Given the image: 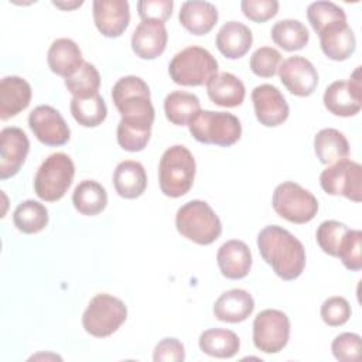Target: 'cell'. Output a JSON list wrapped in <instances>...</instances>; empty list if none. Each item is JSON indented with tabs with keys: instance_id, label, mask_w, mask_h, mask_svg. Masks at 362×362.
I'll list each match as a JSON object with an SVG mask.
<instances>
[{
	"instance_id": "cell-1",
	"label": "cell",
	"mask_w": 362,
	"mask_h": 362,
	"mask_svg": "<svg viewBox=\"0 0 362 362\" xmlns=\"http://www.w3.org/2000/svg\"><path fill=\"white\" fill-rule=\"evenodd\" d=\"M112 100L122 116L116 130L119 146L126 151H141L150 140L154 122L148 85L140 76H123L112 88Z\"/></svg>"
},
{
	"instance_id": "cell-2",
	"label": "cell",
	"mask_w": 362,
	"mask_h": 362,
	"mask_svg": "<svg viewBox=\"0 0 362 362\" xmlns=\"http://www.w3.org/2000/svg\"><path fill=\"white\" fill-rule=\"evenodd\" d=\"M257 247L263 260L286 281L301 276L305 267V249L287 229L279 225L264 226L257 235Z\"/></svg>"
},
{
	"instance_id": "cell-3",
	"label": "cell",
	"mask_w": 362,
	"mask_h": 362,
	"mask_svg": "<svg viewBox=\"0 0 362 362\" xmlns=\"http://www.w3.org/2000/svg\"><path fill=\"white\" fill-rule=\"evenodd\" d=\"M195 170V158L185 146L175 144L168 147L163 153L158 164L161 192L170 198L185 195L192 188Z\"/></svg>"
},
{
	"instance_id": "cell-4",
	"label": "cell",
	"mask_w": 362,
	"mask_h": 362,
	"mask_svg": "<svg viewBox=\"0 0 362 362\" xmlns=\"http://www.w3.org/2000/svg\"><path fill=\"white\" fill-rule=\"evenodd\" d=\"M168 74L173 82L181 86L206 85L218 74V61L208 49L189 45L173 57Z\"/></svg>"
},
{
	"instance_id": "cell-5",
	"label": "cell",
	"mask_w": 362,
	"mask_h": 362,
	"mask_svg": "<svg viewBox=\"0 0 362 362\" xmlns=\"http://www.w3.org/2000/svg\"><path fill=\"white\" fill-rule=\"evenodd\" d=\"M177 230L198 245H211L222 233V223L215 211L201 199H192L178 208Z\"/></svg>"
},
{
	"instance_id": "cell-6",
	"label": "cell",
	"mask_w": 362,
	"mask_h": 362,
	"mask_svg": "<svg viewBox=\"0 0 362 362\" xmlns=\"http://www.w3.org/2000/svg\"><path fill=\"white\" fill-rule=\"evenodd\" d=\"M188 129L197 141L221 147L233 146L242 136L240 120L228 112L199 110Z\"/></svg>"
},
{
	"instance_id": "cell-7",
	"label": "cell",
	"mask_w": 362,
	"mask_h": 362,
	"mask_svg": "<svg viewBox=\"0 0 362 362\" xmlns=\"http://www.w3.org/2000/svg\"><path fill=\"white\" fill-rule=\"evenodd\" d=\"M75 175V165L65 153L48 156L34 177V191L37 197L47 202L59 201L68 191Z\"/></svg>"
},
{
	"instance_id": "cell-8",
	"label": "cell",
	"mask_w": 362,
	"mask_h": 362,
	"mask_svg": "<svg viewBox=\"0 0 362 362\" xmlns=\"http://www.w3.org/2000/svg\"><path fill=\"white\" fill-rule=\"evenodd\" d=\"M127 318L124 303L110 294H96L82 314V325L88 334L106 338L116 332Z\"/></svg>"
},
{
	"instance_id": "cell-9",
	"label": "cell",
	"mask_w": 362,
	"mask_h": 362,
	"mask_svg": "<svg viewBox=\"0 0 362 362\" xmlns=\"http://www.w3.org/2000/svg\"><path fill=\"white\" fill-rule=\"evenodd\" d=\"M276 214L291 223H307L318 212V201L308 189L293 181L279 184L272 197Z\"/></svg>"
},
{
	"instance_id": "cell-10",
	"label": "cell",
	"mask_w": 362,
	"mask_h": 362,
	"mask_svg": "<svg viewBox=\"0 0 362 362\" xmlns=\"http://www.w3.org/2000/svg\"><path fill=\"white\" fill-rule=\"evenodd\" d=\"M290 320L286 313L274 308L260 311L253 321V344L264 354H277L288 342Z\"/></svg>"
},
{
	"instance_id": "cell-11",
	"label": "cell",
	"mask_w": 362,
	"mask_h": 362,
	"mask_svg": "<svg viewBox=\"0 0 362 362\" xmlns=\"http://www.w3.org/2000/svg\"><path fill=\"white\" fill-rule=\"evenodd\" d=\"M320 185L328 195H342L354 202L362 199V167L342 158L320 174Z\"/></svg>"
},
{
	"instance_id": "cell-12",
	"label": "cell",
	"mask_w": 362,
	"mask_h": 362,
	"mask_svg": "<svg viewBox=\"0 0 362 362\" xmlns=\"http://www.w3.org/2000/svg\"><path fill=\"white\" fill-rule=\"evenodd\" d=\"M322 100L327 110L335 116L349 117L359 113L362 107L361 66L355 68L348 81H335L327 86Z\"/></svg>"
},
{
	"instance_id": "cell-13",
	"label": "cell",
	"mask_w": 362,
	"mask_h": 362,
	"mask_svg": "<svg viewBox=\"0 0 362 362\" xmlns=\"http://www.w3.org/2000/svg\"><path fill=\"white\" fill-rule=\"evenodd\" d=\"M28 126L37 140L45 146H64L71 137L65 119L49 105L34 107L28 115Z\"/></svg>"
},
{
	"instance_id": "cell-14",
	"label": "cell",
	"mask_w": 362,
	"mask_h": 362,
	"mask_svg": "<svg viewBox=\"0 0 362 362\" xmlns=\"http://www.w3.org/2000/svg\"><path fill=\"white\" fill-rule=\"evenodd\" d=\"M279 78L286 89L296 96H310L318 85V74L315 66L304 57L294 55L284 59L279 69Z\"/></svg>"
},
{
	"instance_id": "cell-15",
	"label": "cell",
	"mask_w": 362,
	"mask_h": 362,
	"mask_svg": "<svg viewBox=\"0 0 362 362\" xmlns=\"http://www.w3.org/2000/svg\"><path fill=\"white\" fill-rule=\"evenodd\" d=\"M252 102L256 119L266 127L283 124L290 113L283 93L270 83L257 85L252 90Z\"/></svg>"
},
{
	"instance_id": "cell-16",
	"label": "cell",
	"mask_w": 362,
	"mask_h": 362,
	"mask_svg": "<svg viewBox=\"0 0 362 362\" xmlns=\"http://www.w3.org/2000/svg\"><path fill=\"white\" fill-rule=\"evenodd\" d=\"M30 151V140L20 127H4L0 132V178L16 175Z\"/></svg>"
},
{
	"instance_id": "cell-17",
	"label": "cell",
	"mask_w": 362,
	"mask_h": 362,
	"mask_svg": "<svg viewBox=\"0 0 362 362\" xmlns=\"http://www.w3.org/2000/svg\"><path fill=\"white\" fill-rule=\"evenodd\" d=\"M92 14L98 31L109 38L120 37L130 23L127 0H95Z\"/></svg>"
},
{
	"instance_id": "cell-18",
	"label": "cell",
	"mask_w": 362,
	"mask_h": 362,
	"mask_svg": "<svg viewBox=\"0 0 362 362\" xmlns=\"http://www.w3.org/2000/svg\"><path fill=\"white\" fill-rule=\"evenodd\" d=\"M167 41L168 33L164 23L141 20L132 34V49L141 59H154L165 51Z\"/></svg>"
},
{
	"instance_id": "cell-19",
	"label": "cell",
	"mask_w": 362,
	"mask_h": 362,
	"mask_svg": "<svg viewBox=\"0 0 362 362\" xmlns=\"http://www.w3.org/2000/svg\"><path fill=\"white\" fill-rule=\"evenodd\" d=\"M216 262L222 276L230 280H239L250 272L252 252L245 242L230 239L218 249Z\"/></svg>"
},
{
	"instance_id": "cell-20",
	"label": "cell",
	"mask_w": 362,
	"mask_h": 362,
	"mask_svg": "<svg viewBox=\"0 0 362 362\" xmlns=\"http://www.w3.org/2000/svg\"><path fill=\"white\" fill-rule=\"evenodd\" d=\"M318 37L322 52L332 61H345L355 52L356 38L346 21L325 27Z\"/></svg>"
},
{
	"instance_id": "cell-21",
	"label": "cell",
	"mask_w": 362,
	"mask_h": 362,
	"mask_svg": "<svg viewBox=\"0 0 362 362\" xmlns=\"http://www.w3.org/2000/svg\"><path fill=\"white\" fill-rule=\"evenodd\" d=\"M255 300L243 288H230L222 293L214 304V315L223 322H242L252 315Z\"/></svg>"
},
{
	"instance_id": "cell-22",
	"label": "cell",
	"mask_w": 362,
	"mask_h": 362,
	"mask_svg": "<svg viewBox=\"0 0 362 362\" xmlns=\"http://www.w3.org/2000/svg\"><path fill=\"white\" fill-rule=\"evenodd\" d=\"M30 83L16 75L4 76L0 82V119L7 120L28 107L31 102Z\"/></svg>"
},
{
	"instance_id": "cell-23",
	"label": "cell",
	"mask_w": 362,
	"mask_h": 362,
	"mask_svg": "<svg viewBox=\"0 0 362 362\" xmlns=\"http://www.w3.org/2000/svg\"><path fill=\"white\" fill-rule=\"evenodd\" d=\"M47 62L54 74L66 79L72 76L85 61L82 59L79 45L74 40L57 38L48 48Z\"/></svg>"
},
{
	"instance_id": "cell-24",
	"label": "cell",
	"mask_w": 362,
	"mask_h": 362,
	"mask_svg": "<svg viewBox=\"0 0 362 362\" xmlns=\"http://www.w3.org/2000/svg\"><path fill=\"white\" fill-rule=\"evenodd\" d=\"M178 20L194 35L208 34L218 21V10L209 1L191 0L181 4Z\"/></svg>"
},
{
	"instance_id": "cell-25",
	"label": "cell",
	"mask_w": 362,
	"mask_h": 362,
	"mask_svg": "<svg viewBox=\"0 0 362 362\" xmlns=\"http://www.w3.org/2000/svg\"><path fill=\"white\" fill-rule=\"evenodd\" d=\"M253 34L250 28L239 21L225 23L216 34V48L218 51L229 58H242L252 47Z\"/></svg>"
},
{
	"instance_id": "cell-26",
	"label": "cell",
	"mask_w": 362,
	"mask_h": 362,
	"mask_svg": "<svg viewBox=\"0 0 362 362\" xmlns=\"http://www.w3.org/2000/svg\"><path fill=\"white\" fill-rule=\"evenodd\" d=\"M206 93L218 106L236 107L243 103L246 89L243 82L233 74L218 72L206 83Z\"/></svg>"
},
{
	"instance_id": "cell-27",
	"label": "cell",
	"mask_w": 362,
	"mask_h": 362,
	"mask_svg": "<svg viewBox=\"0 0 362 362\" xmlns=\"http://www.w3.org/2000/svg\"><path fill=\"white\" fill-rule=\"evenodd\" d=\"M113 185L122 198H139L147 187V174L144 167L134 160H124L119 163L113 173Z\"/></svg>"
},
{
	"instance_id": "cell-28",
	"label": "cell",
	"mask_w": 362,
	"mask_h": 362,
	"mask_svg": "<svg viewBox=\"0 0 362 362\" xmlns=\"http://www.w3.org/2000/svg\"><path fill=\"white\" fill-rule=\"evenodd\" d=\"M199 349L214 358H232L239 352L240 339L239 337L225 328H209L199 335Z\"/></svg>"
},
{
	"instance_id": "cell-29",
	"label": "cell",
	"mask_w": 362,
	"mask_h": 362,
	"mask_svg": "<svg viewBox=\"0 0 362 362\" xmlns=\"http://www.w3.org/2000/svg\"><path fill=\"white\" fill-rule=\"evenodd\" d=\"M314 151L322 164H334L349 154V143L344 133L337 129H321L314 136Z\"/></svg>"
},
{
	"instance_id": "cell-30",
	"label": "cell",
	"mask_w": 362,
	"mask_h": 362,
	"mask_svg": "<svg viewBox=\"0 0 362 362\" xmlns=\"http://www.w3.org/2000/svg\"><path fill=\"white\" fill-rule=\"evenodd\" d=\"M72 204L79 214L95 216L106 208L107 192L105 187L98 181L83 180L74 189Z\"/></svg>"
},
{
	"instance_id": "cell-31",
	"label": "cell",
	"mask_w": 362,
	"mask_h": 362,
	"mask_svg": "<svg viewBox=\"0 0 362 362\" xmlns=\"http://www.w3.org/2000/svg\"><path fill=\"white\" fill-rule=\"evenodd\" d=\"M199 110V99L189 92L174 90L164 99L165 117L175 126H188Z\"/></svg>"
},
{
	"instance_id": "cell-32",
	"label": "cell",
	"mask_w": 362,
	"mask_h": 362,
	"mask_svg": "<svg viewBox=\"0 0 362 362\" xmlns=\"http://www.w3.org/2000/svg\"><path fill=\"white\" fill-rule=\"evenodd\" d=\"M270 35L276 45L288 52L303 49L310 40L307 27L300 20L293 18H286L274 23Z\"/></svg>"
},
{
	"instance_id": "cell-33",
	"label": "cell",
	"mask_w": 362,
	"mask_h": 362,
	"mask_svg": "<svg viewBox=\"0 0 362 362\" xmlns=\"http://www.w3.org/2000/svg\"><path fill=\"white\" fill-rule=\"evenodd\" d=\"M13 222L23 233H38L48 225V209L38 201H23L13 212Z\"/></svg>"
},
{
	"instance_id": "cell-34",
	"label": "cell",
	"mask_w": 362,
	"mask_h": 362,
	"mask_svg": "<svg viewBox=\"0 0 362 362\" xmlns=\"http://www.w3.org/2000/svg\"><path fill=\"white\" fill-rule=\"evenodd\" d=\"M72 117L83 127H96L107 116L105 99L96 93L90 98H72L69 103Z\"/></svg>"
},
{
	"instance_id": "cell-35",
	"label": "cell",
	"mask_w": 362,
	"mask_h": 362,
	"mask_svg": "<svg viewBox=\"0 0 362 362\" xmlns=\"http://www.w3.org/2000/svg\"><path fill=\"white\" fill-rule=\"evenodd\" d=\"M65 86L74 98H90L99 93L100 75L93 64L83 62L72 76L65 79Z\"/></svg>"
},
{
	"instance_id": "cell-36",
	"label": "cell",
	"mask_w": 362,
	"mask_h": 362,
	"mask_svg": "<svg viewBox=\"0 0 362 362\" xmlns=\"http://www.w3.org/2000/svg\"><path fill=\"white\" fill-rule=\"evenodd\" d=\"M307 18L313 30L320 34L325 27L338 23L346 21V14L342 7L332 1H314L307 7Z\"/></svg>"
},
{
	"instance_id": "cell-37",
	"label": "cell",
	"mask_w": 362,
	"mask_h": 362,
	"mask_svg": "<svg viewBox=\"0 0 362 362\" xmlns=\"http://www.w3.org/2000/svg\"><path fill=\"white\" fill-rule=\"evenodd\" d=\"M361 247H362V232L358 229H348L338 246L337 257L342 262V264L348 270L358 272L362 269Z\"/></svg>"
},
{
	"instance_id": "cell-38",
	"label": "cell",
	"mask_w": 362,
	"mask_h": 362,
	"mask_svg": "<svg viewBox=\"0 0 362 362\" xmlns=\"http://www.w3.org/2000/svg\"><path fill=\"white\" fill-rule=\"evenodd\" d=\"M348 229L349 228L339 221L329 219V221L321 222L317 229V233H315L318 246L322 249L324 253L337 257L338 246Z\"/></svg>"
},
{
	"instance_id": "cell-39",
	"label": "cell",
	"mask_w": 362,
	"mask_h": 362,
	"mask_svg": "<svg viewBox=\"0 0 362 362\" xmlns=\"http://www.w3.org/2000/svg\"><path fill=\"white\" fill-rule=\"evenodd\" d=\"M281 64V54L273 47H260L250 57V69L260 78H272Z\"/></svg>"
},
{
	"instance_id": "cell-40",
	"label": "cell",
	"mask_w": 362,
	"mask_h": 362,
	"mask_svg": "<svg viewBox=\"0 0 362 362\" xmlns=\"http://www.w3.org/2000/svg\"><path fill=\"white\" fill-rule=\"evenodd\" d=\"M321 320L329 327L344 325L351 317V305L348 300L339 296L328 297L320 310Z\"/></svg>"
},
{
	"instance_id": "cell-41",
	"label": "cell",
	"mask_w": 362,
	"mask_h": 362,
	"mask_svg": "<svg viewBox=\"0 0 362 362\" xmlns=\"http://www.w3.org/2000/svg\"><path fill=\"white\" fill-rule=\"evenodd\" d=\"M331 351L341 362H355L361 358V337L355 332H342L332 341Z\"/></svg>"
},
{
	"instance_id": "cell-42",
	"label": "cell",
	"mask_w": 362,
	"mask_h": 362,
	"mask_svg": "<svg viewBox=\"0 0 362 362\" xmlns=\"http://www.w3.org/2000/svg\"><path fill=\"white\" fill-rule=\"evenodd\" d=\"M240 8L249 20L255 23H264L274 17L279 11L277 0H242Z\"/></svg>"
},
{
	"instance_id": "cell-43",
	"label": "cell",
	"mask_w": 362,
	"mask_h": 362,
	"mask_svg": "<svg viewBox=\"0 0 362 362\" xmlns=\"http://www.w3.org/2000/svg\"><path fill=\"white\" fill-rule=\"evenodd\" d=\"M173 0H140L137 11L141 20H156L164 23L173 13Z\"/></svg>"
},
{
	"instance_id": "cell-44",
	"label": "cell",
	"mask_w": 362,
	"mask_h": 362,
	"mask_svg": "<svg viewBox=\"0 0 362 362\" xmlns=\"http://www.w3.org/2000/svg\"><path fill=\"white\" fill-rule=\"evenodd\" d=\"M185 359V348L181 341L177 338H164L161 339L153 352L154 362H182Z\"/></svg>"
},
{
	"instance_id": "cell-45",
	"label": "cell",
	"mask_w": 362,
	"mask_h": 362,
	"mask_svg": "<svg viewBox=\"0 0 362 362\" xmlns=\"http://www.w3.org/2000/svg\"><path fill=\"white\" fill-rule=\"evenodd\" d=\"M82 0H79V1H72V3H61V1H52V4L54 6H57V7H59V8H64V10H71V8H75V7H79V6H82Z\"/></svg>"
}]
</instances>
